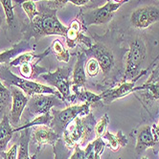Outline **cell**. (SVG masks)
Wrapping results in <instances>:
<instances>
[{"label":"cell","instance_id":"obj_32","mask_svg":"<svg viewBox=\"0 0 159 159\" xmlns=\"http://www.w3.org/2000/svg\"><path fill=\"white\" fill-rule=\"evenodd\" d=\"M109 124V118L107 114H105L101 118L99 122L96 123L95 126V135L97 137H103L104 134L107 131V127Z\"/></svg>","mask_w":159,"mask_h":159},{"label":"cell","instance_id":"obj_4","mask_svg":"<svg viewBox=\"0 0 159 159\" xmlns=\"http://www.w3.org/2000/svg\"><path fill=\"white\" fill-rule=\"evenodd\" d=\"M147 48L144 41L140 39H136L129 43V49L128 51V56L126 58V68H125V75L123 82H127L129 80H133L146 70H141L142 64L146 59Z\"/></svg>","mask_w":159,"mask_h":159},{"label":"cell","instance_id":"obj_25","mask_svg":"<svg viewBox=\"0 0 159 159\" xmlns=\"http://www.w3.org/2000/svg\"><path fill=\"white\" fill-rule=\"evenodd\" d=\"M12 92L0 79V121L12 107Z\"/></svg>","mask_w":159,"mask_h":159},{"label":"cell","instance_id":"obj_41","mask_svg":"<svg viewBox=\"0 0 159 159\" xmlns=\"http://www.w3.org/2000/svg\"></svg>","mask_w":159,"mask_h":159},{"label":"cell","instance_id":"obj_33","mask_svg":"<svg viewBox=\"0 0 159 159\" xmlns=\"http://www.w3.org/2000/svg\"><path fill=\"white\" fill-rule=\"evenodd\" d=\"M101 70L98 61L94 58H90L85 62V73L89 77H96Z\"/></svg>","mask_w":159,"mask_h":159},{"label":"cell","instance_id":"obj_29","mask_svg":"<svg viewBox=\"0 0 159 159\" xmlns=\"http://www.w3.org/2000/svg\"><path fill=\"white\" fill-rule=\"evenodd\" d=\"M53 149L55 155L54 159H69L71 156L72 150L68 149L64 145V142L61 138L59 139V141L53 146Z\"/></svg>","mask_w":159,"mask_h":159},{"label":"cell","instance_id":"obj_21","mask_svg":"<svg viewBox=\"0 0 159 159\" xmlns=\"http://www.w3.org/2000/svg\"><path fill=\"white\" fill-rule=\"evenodd\" d=\"M50 52V48H47L42 54L36 55L33 52H26L18 55L16 58H15L13 61H11L8 64L9 67H19L20 65L24 63H31V62H39L43 58H45Z\"/></svg>","mask_w":159,"mask_h":159},{"label":"cell","instance_id":"obj_1","mask_svg":"<svg viewBox=\"0 0 159 159\" xmlns=\"http://www.w3.org/2000/svg\"><path fill=\"white\" fill-rule=\"evenodd\" d=\"M67 29L68 27L64 26L58 18L56 9L42 6L39 14L22 29V34L26 41L33 38L39 40L48 36H61L65 38Z\"/></svg>","mask_w":159,"mask_h":159},{"label":"cell","instance_id":"obj_17","mask_svg":"<svg viewBox=\"0 0 159 159\" xmlns=\"http://www.w3.org/2000/svg\"><path fill=\"white\" fill-rule=\"evenodd\" d=\"M61 138V136L49 126H39L33 130V139L38 148H41L44 145L54 146Z\"/></svg>","mask_w":159,"mask_h":159},{"label":"cell","instance_id":"obj_38","mask_svg":"<svg viewBox=\"0 0 159 159\" xmlns=\"http://www.w3.org/2000/svg\"><path fill=\"white\" fill-rule=\"evenodd\" d=\"M114 2H117V3H120V2H125V1H129V0H113Z\"/></svg>","mask_w":159,"mask_h":159},{"label":"cell","instance_id":"obj_28","mask_svg":"<svg viewBox=\"0 0 159 159\" xmlns=\"http://www.w3.org/2000/svg\"><path fill=\"white\" fill-rule=\"evenodd\" d=\"M74 102L75 101H80V102H84V103H87L90 106L97 105L98 103H101V97L100 94H95L93 92H90L88 90H85L84 88L79 90V92L74 95L73 98Z\"/></svg>","mask_w":159,"mask_h":159},{"label":"cell","instance_id":"obj_7","mask_svg":"<svg viewBox=\"0 0 159 159\" xmlns=\"http://www.w3.org/2000/svg\"><path fill=\"white\" fill-rule=\"evenodd\" d=\"M128 1L125 2H107L104 6L95 8L93 10H89L86 12H83L81 14V20L82 25L86 29L87 27L91 25H102L107 24L114 16V14L116 11L119 10V8L124 4L127 3Z\"/></svg>","mask_w":159,"mask_h":159},{"label":"cell","instance_id":"obj_9","mask_svg":"<svg viewBox=\"0 0 159 159\" xmlns=\"http://www.w3.org/2000/svg\"><path fill=\"white\" fill-rule=\"evenodd\" d=\"M63 100L53 94H38L29 98L27 109L33 116H39L51 112L54 107H60Z\"/></svg>","mask_w":159,"mask_h":159},{"label":"cell","instance_id":"obj_27","mask_svg":"<svg viewBox=\"0 0 159 159\" xmlns=\"http://www.w3.org/2000/svg\"><path fill=\"white\" fill-rule=\"evenodd\" d=\"M52 51L57 57V60L61 62L68 63L70 61V54L60 39H55L52 43Z\"/></svg>","mask_w":159,"mask_h":159},{"label":"cell","instance_id":"obj_35","mask_svg":"<svg viewBox=\"0 0 159 159\" xmlns=\"http://www.w3.org/2000/svg\"><path fill=\"white\" fill-rule=\"evenodd\" d=\"M152 134H153V137H154V140L155 142H159V120L156 124H154L152 128Z\"/></svg>","mask_w":159,"mask_h":159},{"label":"cell","instance_id":"obj_12","mask_svg":"<svg viewBox=\"0 0 159 159\" xmlns=\"http://www.w3.org/2000/svg\"><path fill=\"white\" fill-rule=\"evenodd\" d=\"M147 72L142 73L141 75H139L138 77L134 78L131 81H127V82H122L119 85L113 87V88H109L107 89L106 91H104L103 93L100 94L101 97V101L103 102L105 105H109L112 102H114L118 99L124 98L128 95H129L130 93L133 92V89L135 87V84L138 80L144 76Z\"/></svg>","mask_w":159,"mask_h":159},{"label":"cell","instance_id":"obj_26","mask_svg":"<svg viewBox=\"0 0 159 159\" xmlns=\"http://www.w3.org/2000/svg\"><path fill=\"white\" fill-rule=\"evenodd\" d=\"M53 120V115L51 112H48L46 114H42V115H39L38 117H36L34 120H32L31 122L23 125V126H20L18 128H16L14 129V131L15 132H17V131H20L24 129H28V128H34L36 126H50V124Z\"/></svg>","mask_w":159,"mask_h":159},{"label":"cell","instance_id":"obj_5","mask_svg":"<svg viewBox=\"0 0 159 159\" xmlns=\"http://www.w3.org/2000/svg\"><path fill=\"white\" fill-rule=\"evenodd\" d=\"M90 106L87 103L83 105H71L61 110H51L53 120L50 126L57 134L61 137L62 136L66 127L69 125L76 117L84 116L89 113Z\"/></svg>","mask_w":159,"mask_h":159},{"label":"cell","instance_id":"obj_8","mask_svg":"<svg viewBox=\"0 0 159 159\" xmlns=\"http://www.w3.org/2000/svg\"><path fill=\"white\" fill-rule=\"evenodd\" d=\"M86 57L91 56L94 58L99 65L102 72L107 77L110 75L116 66V57L113 50L102 41H97L87 50H84Z\"/></svg>","mask_w":159,"mask_h":159},{"label":"cell","instance_id":"obj_16","mask_svg":"<svg viewBox=\"0 0 159 159\" xmlns=\"http://www.w3.org/2000/svg\"><path fill=\"white\" fill-rule=\"evenodd\" d=\"M82 29H83V25L78 19H75L74 21L71 22V24L68 27L65 35L66 44L68 48H74L78 42L84 43L87 47V49H89L93 45L91 39L85 37L84 34H82Z\"/></svg>","mask_w":159,"mask_h":159},{"label":"cell","instance_id":"obj_39","mask_svg":"<svg viewBox=\"0 0 159 159\" xmlns=\"http://www.w3.org/2000/svg\"><path fill=\"white\" fill-rule=\"evenodd\" d=\"M1 23H2V18L0 16V27H1Z\"/></svg>","mask_w":159,"mask_h":159},{"label":"cell","instance_id":"obj_15","mask_svg":"<svg viewBox=\"0 0 159 159\" xmlns=\"http://www.w3.org/2000/svg\"><path fill=\"white\" fill-rule=\"evenodd\" d=\"M85 54L84 52L80 53L77 59V62L74 66L73 74H72V83H71V90L74 95H76L79 90L84 88L86 84V73H85V62H86ZM74 103V100H73Z\"/></svg>","mask_w":159,"mask_h":159},{"label":"cell","instance_id":"obj_37","mask_svg":"<svg viewBox=\"0 0 159 159\" xmlns=\"http://www.w3.org/2000/svg\"><path fill=\"white\" fill-rule=\"evenodd\" d=\"M32 1L34 2H37V1H40V0H32ZM48 1H51V2H55L57 5H59L61 7L64 6L67 2H68V0H48Z\"/></svg>","mask_w":159,"mask_h":159},{"label":"cell","instance_id":"obj_10","mask_svg":"<svg viewBox=\"0 0 159 159\" xmlns=\"http://www.w3.org/2000/svg\"><path fill=\"white\" fill-rule=\"evenodd\" d=\"M159 21V8L156 6H144L133 11L130 23L136 29H147Z\"/></svg>","mask_w":159,"mask_h":159},{"label":"cell","instance_id":"obj_23","mask_svg":"<svg viewBox=\"0 0 159 159\" xmlns=\"http://www.w3.org/2000/svg\"><path fill=\"white\" fill-rule=\"evenodd\" d=\"M29 49H31V45L29 44V41L22 40L16 45H15L12 49L1 52L0 53V65H3V63L9 64V62L13 61L15 58H16L18 55Z\"/></svg>","mask_w":159,"mask_h":159},{"label":"cell","instance_id":"obj_30","mask_svg":"<svg viewBox=\"0 0 159 159\" xmlns=\"http://www.w3.org/2000/svg\"><path fill=\"white\" fill-rule=\"evenodd\" d=\"M16 2L19 3L27 15L28 18L30 21H32L38 14H39V10L37 8L36 2L32 1V0H15Z\"/></svg>","mask_w":159,"mask_h":159},{"label":"cell","instance_id":"obj_36","mask_svg":"<svg viewBox=\"0 0 159 159\" xmlns=\"http://www.w3.org/2000/svg\"><path fill=\"white\" fill-rule=\"evenodd\" d=\"M89 1H90V0H68V2H70L73 5L79 6V7H81V6H84L85 4H87Z\"/></svg>","mask_w":159,"mask_h":159},{"label":"cell","instance_id":"obj_31","mask_svg":"<svg viewBox=\"0 0 159 159\" xmlns=\"http://www.w3.org/2000/svg\"><path fill=\"white\" fill-rule=\"evenodd\" d=\"M4 14L6 17V21L8 25H12L15 20V12H14V6H13V0H0Z\"/></svg>","mask_w":159,"mask_h":159},{"label":"cell","instance_id":"obj_11","mask_svg":"<svg viewBox=\"0 0 159 159\" xmlns=\"http://www.w3.org/2000/svg\"><path fill=\"white\" fill-rule=\"evenodd\" d=\"M11 92H12L13 100H12V107H11L9 113V118L12 126L16 129L18 128L19 126L21 115L28 105L29 97L21 89L16 86H11Z\"/></svg>","mask_w":159,"mask_h":159},{"label":"cell","instance_id":"obj_18","mask_svg":"<svg viewBox=\"0 0 159 159\" xmlns=\"http://www.w3.org/2000/svg\"><path fill=\"white\" fill-rule=\"evenodd\" d=\"M156 144L151 126H143L136 131V145L135 151L138 154H141L149 148L154 147Z\"/></svg>","mask_w":159,"mask_h":159},{"label":"cell","instance_id":"obj_20","mask_svg":"<svg viewBox=\"0 0 159 159\" xmlns=\"http://www.w3.org/2000/svg\"><path fill=\"white\" fill-rule=\"evenodd\" d=\"M14 132L15 131L12 124L10 122L9 115L7 114L3 116L0 121V152L6 151L8 143L12 139Z\"/></svg>","mask_w":159,"mask_h":159},{"label":"cell","instance_id":"obj_14","mask_svg":"<svg viewBox=\"0 0 159 159\" xmlns=\"http://www.w3.org/2000/svg\"><path fill=\"white\" fill-rule=\"evenodd\" d=\"M107 147L106 142L102 137H97L92 140L84 149L81 146H76L74 148V152L71 154L69 159H101V154L104 152Z\"/></svg>","mask_w":159,"mask_h":159},{"label":"cell","instance_id":"obj_24","mask_svg":"<svg viewBox=\"0 0 159 159\" xmlns=\"http://www.w3.org/2000/svg\"><path fill=\"white\" fill-rule=\"evenodd\" d=\"M39 62H31V63H24L20 65L19 68V74L22 78L27 80H34L37 79L39 75L44 74L45 72H48L46 68L41 67L38 65Z\"/></svg>","mask_w":159,"mask_h":159},{"label":"cell","instance_id":"obj_40","mask_svg":"<svg viewBox=\"0 0 159 159\" xmlns=\"http://www.w3.org/2000/svg\"><path fill=\"white\" fill-rule=\"evenodd\" d=\"M142 159H148L147 157H142Z\"/></svg>","mask_w":159,"mask_h":159},{"label":"cell","instance_id":"obj_13","mask_svg":"<svg viewBox=\"0 0 159 159\" xmlns=\"http://www.w3.org/2000/svg\"><path fill=\"white\" fill-rule=\"evenodd\" d=\"M133 92H140L146 103H152L159 99V65L152 70L148 81L141 86H135Z\"/></svg>","mask_w":159,"mask_h":159},{"label":"cell","instance_id":"obj_6","mask_svg":"<svg viewBox=\"0 0 159 159\" xmlns=\"http://www.w3.org/2000/svg\"><path fill=\"white\" fill-rule=\"evenodd\" d=\"M72 69L70 67H59L54 72L44 73L41 78L46 82L50 86L56 88L61 95L64 102L73 103V94L71 90V83L70 80Z\"/></svg>","mask_w":159,"mask_h":159},{"label":"cell","instance_id":"obj_34","mask_svg":"<svg viewBox=\"0 0 159 159\" xmlns=\"http://www.w3.org/2000/svg\"><path fill=\"white\" fill-rule=\"evenodd\" d=\"M2 155V159H17V154H18V145L14 144L11 149L8 151H5L3 152H0Z\"/></svg>","mask_w":159,"mask_h":159},{"label":"cell","instance_id":"obj_3","mask_svg":"<svg viewBox=\"0 0 159 159\" xmlns=\"http://www.w3.org/2000/svg\"><path fill=\"white\" fill-rule=\"evenodd\" d=\"M0 79L2 80L3 83L6 84V85L10 87L16 86L21 89L29 98L38 94H53L62 99L61 95L56 88L50 85H45L35 81L24 79L22 77H18L10 70V67L8 66V64L0 65Z\"/></svg>","mask_w":159,"mask_h":159},{"label":"cell","instance_id":"obj_19","mask_svg":"<svg viewBox=\"0 0 159 159\" xmlns=\"http://www.w3.org/2000/svg\"><path fill=\"white\" fill-rule=\"evenodd\" d=\"M31 130L32 128L24 129L20 130L19 135V141H18V154L17 159H37L38 152L40 150V148H38L37 152L33 156H30L29 154V143L31 138Z\"/></svg>","mask_w":159,"mask_h":159},{"label":"cell","instance_id":"obj_22","mask_svg":"<svg viewBox=\"0 0 159 159\" xmlns=\"http://www.w3.org/2000/svg\"><path fill=\"white\" fill-rule=\"evenodd\" d=\"M102 138L106 142V145L113 152H118L120 149L128 145V139L123 134L122 130H119L116 134H113L107 130Z\"/></svg>","mask_w":159,"mask_h":159},{"label":"cell","instance_id":"obj_2","mask_svg":"<svg viewBox=\"0 0 159 159\" xmlns=\"http://www.w3.org/2000/svg\"><path fill=\"white\" fill-rule=\"evenodd\" d=\"M96 120L91 112L84 116L76 117L66 127L62 140L68 149L72 150L76 146H83L90 140H94Z\"/></svg>","mask_w":159,"mask_h":159}]
</instances>
